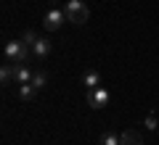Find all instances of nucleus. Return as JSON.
Listing matches in <instances>:
<instances>
[{"label":"nucleus","mask_w":159,"mask_h":145,"mask_svg":"<svg viewBox=\"0 0 159 145\" xmlns=\"http://www.w3.org/2000/svg\"><path fill=\"white\" fill-rule=\"evenodd\" d=\"M64 13H66V21L77 24V27L88 24V19H90V8H88L82 0H69L66 8H64Z\"/></svg>","instance_id":"1"},{"label":"nucleus","mask_w":159,"mask_h":145,"mask_svg":"<svg viewBox=\"0 0 159 145\" xmlns=\"http://www.w3.org/2000/svg\"><path fill=\"white\" fill-rule=\"evenodd\" d=\"M29 53H32V48L24 40H11L6 45V61H11V63H24L29 58Z\"/></svg>","instance_id":"2"},{"label":"nucleus","mask_w":159,"mask_h":145,"mask_svg":"<svg viewBox=\"0 0 159 145\" xmlns=\"http://www.w3.org/2000/svg\"><path fill=\"white\" fill-rule=\"evenodd\" d=\"M111 95H109L106 87H96V90H88V106L90 108H106Z\"/></svg>","instance_id":"3"},{"label":"nucleus","mask_w":159,"mask_h":145,"mask_svg":"<svg viewBox=\"0 0 159 145\" xmlns=\"http://www.w3.org/2000/svg\"><path fill=\"white\" fill-rule=\"evenodd\" d=\"M64 21H66V13L58 11V8H53V11H48V16H45V21H43V27H45L48 32H56V29L64 27Z\"/></svg>","instance_id":"4"},{"label":"nucleus","mask_w":159,"mask_h":145,"mask_svg":"<svg viewBox=\"0 0 159 145\" xmlns=\"http://www.w3.org/2000/svg\"><path fill=\"white\" fill-rule=\"evenodd\" d=\"M119 145H143V137L138 129H125L119 134Z\"/></svg>","instance_id":"5"},{"label":"nucleus","mask_w":159,"mask_h":145,"mask_svg":"<svg viewBox=\"0 0 159 145\" xmlns=\"http://www.w3.org/2000/svg\"><path fill=\"white\" fill-rule=\"evenodd\" d=\"M51 50H53V45H51V40H45V37H40L37 42L32 45V56H37V58L51 56Z\"/></svg>","instance_id":"6"},{"label":"nucleus","mask_w":159,"mask_h":145,"mask_svg":"<svg viewBox=\"0 0 159 145\" xmlns=\"http://www.w3.org/2000/svg\"><path fill=\"white\" fill-rule=\"evenodd\" d=\"M32 69H27L24 63H16V71H13V82L16 84H29L32 82Z\"/></svg>","instance_id":"7"},{"label":"nucleus","mask_w":159,"mask_h":145,"mask_svg":"<svg viewBox=\"0 0 159 145\" xmlns=\"http://www.w3.org/2000/svg\"><path fill=\"white\" fill-rule=\"evenodd\" d=\"M82 84H85L88 90H96V87H101V71H96V69L85 71V77H82Z\"/></svg>","instance_id":"8"},{"label":"nucleus","mask_w":159,"mask_h":145,"mask_svg":"<svg viewBox=\"0 0 159 145\" xmlns=\"http://www.w3.org/2000/svg\"><path fill=\"white\" fill-rule=\"evenodd\" d=\"M13 71H16V63H11V61L3 63V69H0V79H3V84L13 82Z\"/></svg>","instance_id":"9"},{"label":"nucleus","mask_w":159,"mask_h":145,"mask_svg":"<svg viewBox=\"0 0 159 145\" xmlns=\"http://www.w3.org/2000/svg\"><path fill=\"white\" fill-rule=\"evenodd\" d=\"M34 95H37L34 84H19V100H32Z\"/></svg>","instance_id":"10"},{"label":"nucleus","mask_w":159,"mask_h":145,"mask_svg":"<svg viewBox=\"0 0 159 145\" xmlns=\"http://www.w3.org/2000/svg\"><path fill=\"white\" fill-rule=\"evenodd\" d=\"M29 84H34V87H37V90H43V87H45V84H48V74L43 71V69H37V71L32 74V82H29Z\"/></svg>","instance_id":"11"},{"label":"nucleus","mask_w":159,"mask_h":145,"mask_svg":"<svg viewBox=\"0 0 159 145\" xmlns=\"http://www.w3.org/2000/svg\"><path fill=\"white\" fill-rule=\"evenodd\" d=\"M101 145H119V132H103Z\"/></svg>","instance_id":"12"},{"label":"nucleus","mask_w":159,"mask_h":145,"mask_svg":"<svg viewBox=\"0 0 159 145\" xmlns=\"http://www.w3.org/2000/svg\"><path fill=\"white\" fill-rule=\"evenodd\" d=\"M21 40H24V42H27V45H29V48H32V45H34V42H37V40H40V37H37V34H34V32H32V29H27V32H24V37H21Z\"/></svg>","instance_id":"13"},{"label":"nucleus","mask_w":159,"mask_h":145,"mask_svg":"<svg viewBox=\"0 0 159 145\" xmlns=\"http://www.w3.org/2000/svg\"><path fill=\"white\" fill-rule=\"evenodd\" d=\"M143 127H146V129H157V116H154V113H148L146 122H143Z\"/></svg>","instance_id":"14"}]
</instances>
